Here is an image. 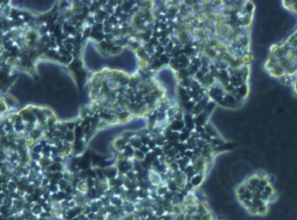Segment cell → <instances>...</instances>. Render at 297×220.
I'll return each mask as SVG.
<instances>
[{"mask_svg": "<svg viewBox=\"0 0 297 220\" xmlns=\"http://www.w3.org/2000/svg\"><path fill=\"white\" fill-rule=\"evenodd\" d=\"M236 194L242 206L254 216L266 215L277 198L272 179L263 172L248 178L238 187Z\"/></svg>", "mask_w": 297, "mask_h": 220, "instance_id": "1", "label": "cell"}]
</instances>
